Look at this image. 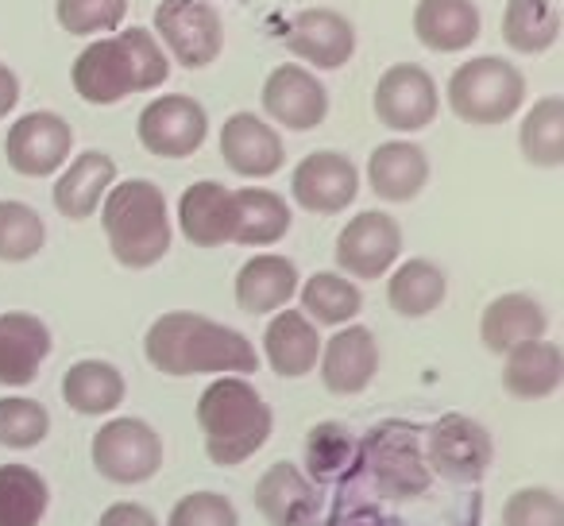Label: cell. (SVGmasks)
<instances>
[{"label":"cell","instance_id":"obj_1","mask_svg":"<svg viewBox=\"0 0 564 526\" xmlns=\"http://www.w3.org/2000/svg\"><path fill=\"white\" fill-rule=\"evenodd\" d=\"M143 356L155 372L174 379L186 376H248L259 368L256 345L232 325L205 314L171 310L155 318L143 337Z\"/></svg>","mask_w":564,"mask_h":526},{"label":"cell","instance_id":"obj_2","mask_svg":"<svg viewBox=\"0 0 564 526\" xmlns=\"http://www.w3.org/2000/svg\"><path fill=\"white\" fill-rule=\"evenodd\" d=\"M171 78V58L148 28L101 35L74 58V89L86 105H120L128 94L159 89Z\"/></svg>","mask_w":564,"mask_h":526},{"label":"cell","instance_id":"obj_3","mask_svg":"<svg viewBox=\"0 0 564 526\" xmlns=\"http://www.w3.org/2000/svg\"><path fill=\"white\" fill-rule=\"evenodd\" d=\"M197 426L205 457L217 469H236L271 441L274 415L248 376H217L197 399Z\"/></svg>","mask_w":564,"mask_h":526},{"label":"cell","instance_id":"obj_4","mask_svg":"<svg viewBox=\"0 0 564 526\" xmlns=\"http://www.w3.org/2000/svg\"><path fill=\"white\" fill-rule=\"evenodd\" d=\"M112 259L128 271H148L171 251V210L166 194L151 179L112 182L101 205Z\"/></svg>","mask_w":564,"mask_h":526},{"label":"cell","instance_id":"obj_5","mask_svg":"<svg viewBox=\"0 0 564 526\" xmlns=\"http://www.w3.org/2000/svg\"><path fill=\"white\" fill-rule=\"evenodd\" d=\"M360 464L376 492L387 500H417L433 484L430 461H425V430L402 418H387L364 433Z\"/></svg>","mask_w":564,"mask_h":526},{"label":"cell","instance_id":"obj_6","mask_svg":"<svg viewBox=\"0 0 564 526\" xmlns=\"http://www.w3.org/2000/svg\"><path fill=\"white\" fill-rule=\"evenodd\" d=\"M448 109L464 125L491 128L510 120L525 101V78L514 63L499 55H479L471 63H460L448 78Z\"/></svg>","mask_w":564,"mask_h":526},{"label":"cell","instance_id":"obj_7","mask_svg":"<svg viewBox=\"0 0 564 526\" xmlns=\"http://www.w3.org/2000/svg\"><path fill=\"white\" fill-rule=\"evenodd\" d=\"M89 461L97 476H105L109 484H148L163 469V438L143 418H109L89 441Z\"/></svg>","mask_w":564,"mask_h":526},{"label":"cell","instance_id":"obj_8","mask_svg":"<svg viewBox=\"0 0 564 526\" xmlns=\"http://www.w3.org/2000/svg\"><path fill=\"white\" fill-rule=\"evenodd\" d=\"M155 40L186 71H205L225 51V20L213 0H163L155 9Z\"/></svg>","mask_w":564,"mask_h":526},{"label":"cell","instance_id":"obj_9","mask_svg":"<svg viewBox=\"0 0 564 526\" xmlns=\"http://www.w3.org/2000/svg\"><path fill=\"white\" fill-rule=\"evenodd\" d=\"M430 472L453 484H479L495 464V441L484 422L468 415H441L425 430Z\"/></svg>","mask_w":564,"mask_h":526},{"label":"cell","instance_id":"obj_10","mask_svg":"<svg viewBox=\"0 0 564 526\" xmlns=\"http://www.w3.org/2000/svg\"><path fill=\"white\" fill-rule=\"evenodd\" d=\"M337 268L340 276L383 279L402 256V225L383 210H364L337 233Z\"/></svg>","mask_w":564,"mask_h":526},{"label":"cell","instance_id":"obj_11","mask_svg":"<svg viewBox=\"0 0 564 526\" xmlns=\"http://www.w3.org/2000/svg\"><path fill=\"white\" fill-rule=\"evenodd\" d=\"M135 136L151 155L186 159L202 151L205 136H209V112L186 94H163L151 105H143L140 120H135Z\"/></svg>","mask_w":564,"mask_h":526},{"label":"cell","instance_id":"obj_12","mask_svg":"<svg viewBox=\"0 0 564 526\" xmlns=\"http://www.w3.org/2000/svg\"><path fill=\"white\" fill-rule=\"evenodd\" d=\"M74 151V128L66 117L51 109L24 112L17 125L9 128V140H4V155L9 167L24 179H51L70 163Z\"/></svg>","mask_w":564,"mask_h":526},{"label":"cell","instance_id":"obj_13","mask_svg":"<svg viewBox=\"0 0 564 526\" xmlns=\"http://www.w3.org/2000/svg\"><path fill=\"white\" fill-rule=\"evenodd\" d=\"M371 109H376L379 125L391 128V132H422V128H430L437 120L441 109L437 82H433V74L425 66L394 63L379 78Z\"/></svg>","mask_w":564,"mask_h":526},{"label":"cell","instance_id":"obj_14","mask_svg":"<svg viewBox=\"0 0 564 526\" xmlns=\"http://www.w3.org/2000/svg\"><path fill=\"white\" fill-rule=\"evenodd\" d=\"M356 194H360V171L340 151H314L291 174V197L306 213H322V217L345 213Z\"/></svg>","mask_w":564,"mask_h":526},{"label":"cell","instance_id":"obj_15","mask_svg":"<svg viewBox=\"0 0 564 526\" xmlns=\"http://www.w3.org/2000/svg\"><path fill=\"white\" fill-rule=\"evenodd\" d=\"M263 112L291 132H310L329 117V89L306 66H274L263 82Z\"/></svg>","mask_w":564,"mask_h":526},{"label":"cell","instance_id":"obj_16","mask_svg":"<svg viewBox=\"0 0 564 526\" xmlns=\"http://www.w3.org/2000/svg\"><path fill=\"white\" fill-rule=\"evenodd\" d=\"M317 372L329 395H364L379 372V341L368 325H340L329 341H322Z\"/></svg>","mask_w":564,"mask_h":526},{"label":"cell","instance_id":"obj_17","mask_svg":"<svg viewBox=\"0 0 564 526\" xmlns=\"http://www.w3.org/2000/svg\"><path fill=\"white\" fill-rule=\"evenodd\" d=\"M282 43L317 71H340L356 55V28L337 9H306L291 20Z\"/></svg>","mask_w":564,"mask_h":526},{"label":"cell","instance_id":"obj_18","mask_svg":"<svg viewBox=\"0 0 564 526\" xmlns=\"http://www.w3.org/2000/svg\"><path fill=\"white\" fill-rule=\"evenodd\" d=\"M220 159L240 179H271L286 163V148L274 125L256 112H232L220 128Z\"/></svg>","mask_w":564,"mask_h":526},{"label":"cell","instance_id":"obj_19","mask_svg":"<svg viewBox=\"0 0 564 526\" xmlns=\"http://www.w3.org/2000/svg\"><path fill=\"white\" fill-rule=\"evenodd\" d=\"M251 500L271 526H317V511H322L317 484L291 461H274L256 480Z\"/></svg>","mask_w":564,"mask_h":526},{"label":"cell","instance_id":"obj_20","mask_svg":"<svg viewBox=\"0 0 564 526\" xmlns=\"http://www.w3.org/2000/svg\"><path fill=\"white\" fill-rule=\"evenodd\" d=\"M549 333V314L533 294L525 291H510L499 294L484 307L479 314V341H484L487 353L507 356L514 348L541 341Z\"/></svg>","mask_w":564,"mask_h":526},{"label":"cell","instance_id":"obj_21","mask_svg":"<svg viewBox=\"0 0 564 526\" xmlns=\"http://www.w3.org/2000/svg\"><path fill=\"white\" fill-rule=\"evenodd\" d=\"M51 348H55V341H51L43 318L24 314V310L0 314V387L35 384Z\"/></svg>","mask_w":564,"mask_h":526},{"label":"cell","instance_id":"obj_22","mask_svg":"<svg viewBox=\"0 0 564 526\" xmlns=\"http://www.w3.org/2000/svg\"><path fill=\"white\" fill-rule=\"evenodd\" d=\"M322 333L302 310L282 307L263 330V356L271 364L274 376L282 379H302L317 372V356H322Z\"/></svg>","mask_w":564,"mask_h":526},{"label":"cell","instance_id":"obj_23","mask_svg":"<svg viewBox=\"0 0 564 526\" xmlns=\"http://www.w3.org/2000/svg\"><path fill=\"white\" fill-rule=\"evenodd\" d=\"M430 182V155L414 140H387L368 155V186L379 202L406 205Z\"/></svg>","mask_w":564,"mask_h":526},{"label":"cell","instance_id":"obj_24","mask_svg":"<svg viewBox=\"0 0 564 526\" xmlns=\"http://www.w3.org/2000/svg\"><path fill=\"white\" fill-rule=\"evenodd\" d=\"M299 264L279 251H263L251 256L240 271H236V307L243 314H274V310L291 307L299 294Z\"/></svg>","mask_w":564,"mask_h":526},{"label":"cell","instance_id":"obj_25","mask_svg":"<svg viewBox=\"0 0 564 526\" xmlns=\"http://www.w3.org/2000/svg\"><path fill=\"white\" fill-rule=\"evenodd\" d=\"M112 182H117V163H112V155H105V151L94 148V151L74 155L70 163L63 167L51 197H55V210L63 213V217L86 221L101 210Z\"/></svg>","mask_w":564,"mask_h":526},{"label":"cell","instance_id":"obj_26","mask_svg":"<svg viewBox=\"0 0 564 526\" xmlns=\"http://www.w3.org/2000/svg\"><path fill=\"white\" fill-rule=\"evenodd\" d=\"M178 228L194 248H220L232 240V190L202 179L178 197Z\"/></svg>","mask_w":564,"mask_h":526},{"label":"cell","instance_id":"obj_27","mask_svg":"<svg viewBox=\"0 0 564 526\" xmlns=\"http://www.w3.org/2000/svg\"><path fill=\"white\" fill-rule=\"evenodd\" d=\"M479 9L476 0H417L414 35L425 51L437 55H460L479 40Z\"/></svg>","mask_w":564,"mask_h":526},{"label":"cell","instance_id":"obj_28","mask_svg":"<svg viewBox=\"0 0 564 526\" xmlns=\"http://www.w3.org/2000/svg\"><path fill=\"white\" fill-rule=\"evenodd\" d=\"M294 213L286 197L267 186L232 190V244L243 248H271L291 233Z\"/></svg>","mask_w":564,"mask_h":526},{"label":"cell","instance_id":"obj_29","mask_svg":"<svg viewBox=\"0 0 564 526\" xmlns=\"http://www.w3.org/2000/svg\"><path fill=\"white\" fill-rule=\"evenodd\" d=\"M564 384V353L556 341H530L502 361V391L522 402H538L556 395Z\"/></svg>","mask_w":564,"mask_h":526},{"label":"cell","instance_id":"obj_30","mask_svg":"<svg viewBox=\"0 0 564 526\" xmlns=\"http://www.w3.org/2000/svg\"><path fill=\"white\" fill-rule=\"evenodd\" d=\"M128 395L124 384V372L109 361H78L63 372V399L74 415H86V418H105L112 410H120Z\"/></svg>","mask_w":564,"mask_h":526},{"label":"cell","instance_id":"obj_31","mask_svg":"<svg viewBox=\"0 0 564 526\" xmlns=\"http://www.w3.org/2000/svg\"><path fill=\"white\" fill-rule=\"evenodd\" d=\"M387 276V302L399 318H430L448 294V276L433 259H402Z\"/></svg>","mask_w":564,"mask_h":526},{"label":"cell","instance_id":"obj_32","mask_svg":"<svg viewBox=\"0 0 564 526\" xmlns=\"http://www.w3.org/2000/svg\"><path fill=\"white\" fill-rule=\"evenodd\" d=\"M299 302L302 314L310 318L314 325H352L364 310V291L340 271H317L310 276L306 283H299Z\"/></svg>","mask_w":564,"mask_h":526},{"label":"cell","instance_id":"obj_33","mask_svg":"<svg viewBox=\"0 0 564 526\" xmlns=\"http://www.w3.org/2000/svg\"><path fill=\"white\" fill-rule=\"evenodd\" d=\"M518 148L530 167L553 171L564 167V97H538L533 109L518 125Z\"/></svg>","mask_w":564,"mask_h":526},{"label":"cell","instance_id":"obj_34","mask_svg":"<svg viewBox=\"0 0 564 526\" xmlns=\"http://www.w3.org/2000/svg\"><path fill=\"white\" fill-rule=\"evenodd\" d=\"M561 35V9L553 0H507L502 43L518 55H545Z\"/></svg>","mask_w":564,"mask_h":526},{"label":"cell","instance_id":"obj_35","mask_svg":"<svg viewBox=\"0 0 564 526\" xmlns=\"http://www.w3.org/2000/svg\"><path fill=\"white\" fill-rule=\"evenodd\" d=\"M360 464V441L345 422H317L306 433V476L314 484H337Z\"/></svg>","mask_w":564,"mask_h":526},{"label":"cell","instance_id":"obj_36","mask_svg":"<svg viewBox=\"0 0 564 526\" xmlns=\"http://www.w3.org/2000/svg\"><path fill=\"white\" fill-rule=\"evenodd\" d=\"M51 487L32 464H0V526H40Z\"/></svg>","mask_w":564,"mask_h":526},{"label":"cell","instance_id":"obj_37","mask_svg":"<svg viewBox=\"0 0 564 526\" xmlns=\"http://www.w3.org/2000/svg\"><path fill=\"white\" fill-rule=\"evenodd\" d=\"M47 244V221L28 202L0 197V264H28Z\"/></svg>","mask_w":564,"mask_h":526},{"label":"cell","instance_id":"obj_38","mask_svg":"<svg viewBox=\"0 0 564 526\" xmlns=\"http://www.w3.org/2000/svg\"><path fill=\"white\" fill-rule=\"evenodd\" d=\"M51 433V410L28 395H4L0 399V446L4 449H35Z\"/></svg>","mask_w":564,"mask_h":526},{"label":"cell","instance_id":"obj_39","mask_svg":"<svg viewBox=\"0 0 564 526\" xmlns=\"http://www.w3.org/2000/svg\"><path fill=\"white\" fill-rule=\"evenodd\" d=\"M55 17L70 35L117 32L128 17V0H55Z\"/></svg>","mask_w":564,"mask_h":526},{"label":"cell","instance_id":"obj_40","mask_svg":"<svg viewBox=\"0 0 564 526\" xmlns=\"http://www.w3.org/2000/svg\"><path fill=\"white\" fill-rule=\"evenodd\" d=\"M502 526H564V500L545 484L518 487L502 503Z\"/></svg>","mask_w":564,"mask_h":526},{"label":"cell","instance_id":"obj_41","mask_svg":"<svg viewBox=\"0 0 564 526\" xmlns=\"http://www.w3.org/2000/svg\"><path fill=\"white\" fill-rule=\"evenodd\" d=\"M166 526H240V511L220 492H189L171 507Z\"/></svg>","mask_w":564,"mask_h":526},{"label":"cell","instance_id":"obj_42","mask_svg":"<svg viewBox=\"0 0 564 526\" xmlns=\"http://www.w3.org/2000/svg\"><path fill=\"white\" fill-rule=\"evenodd\" d=\"M97 526H159V518L143 503H112V507L101 511Z\"/></svg>","mask_w":564,"mask_h":526},{"label":"cell","instance_id":"obj_43","mask_svg":"<svg viewBox=\"0 0 564 526\" xmlns=\"http://www.w3.org/2000/svg\"><path fill=\"white\" fill-rule=\"evenodd\" d=\"M17 101H20V78L9 63H0V120L17 109Z\"/></svg>","mask_w":564,"mask_h":526},{"label":"cell","instance_id":"obj_44","mask_svg":"<svg viewBox=\"0 0 564 526\" xmlns=\"http://www.w3.org/2000/svg\"><path fill=\"white\" fill-rule=\"evenodd\" d=\"M325 526H383L376 507H352V511H337Z\"/></svg>","mask_w":564,"mask_h":526}]
</instances>
